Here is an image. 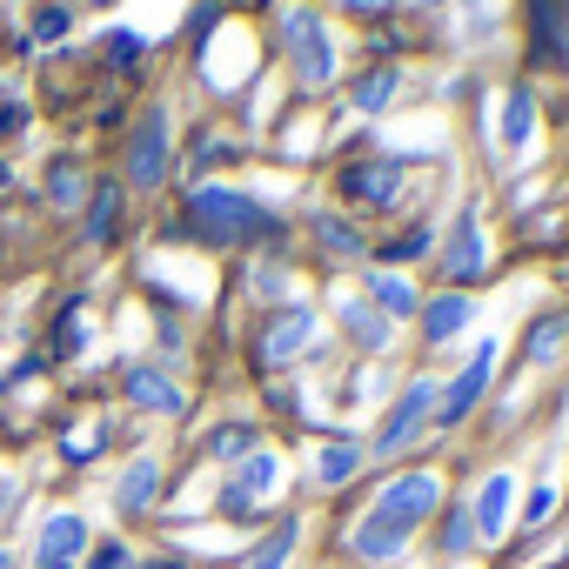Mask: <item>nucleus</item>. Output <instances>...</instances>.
I'll list each match as a JSON object with an SVG mask.
<instances>
[{
    "mask_svg": "<svg viewBox=\"0 0 569 569\" xmlns=\"http://www.w3.org/2000/svg\"><path fill=\"white\" fill-rule=\"evenodd\" d=\"M436 502H442V476H436V469H409V476L382 482V496H376L369 516L356 522V556H362V562H396V556L409 549L416 522L436 516Z\"/></svg>",
    "mask_w": 569,
    "mask_h": 569,
    "instance_id": "obj_1",
    "label": "nucleus"
},
{
    "mask_svg": "<svg viewBox=\"0 0 569 569\" xmlns=\"http://www.w3.org/2000/svg\"><path fill=\"white\" fill-rule=\"evenodd\" d=\"M194 228H201L208 241H248V234H268L274 221H268L248 194H234V188H201V194H194Z\"/></svg>",
    "mask_w": 569,
    "mask_h": 569,
    "instance_id": "obj_2",
    "label": "nucleus"
},
{
    "mask_svg": "<svg viewBox=\"0 0 569 569\" xmlns=\"http://www.w3.org/2000/svg\"><path fill=\"white\" fill-rule=\"evenodd\" d=\"M281 41L296 48V74H302L309 88H322V81L336 74V41H329V28H322L309 8H289V14H281Z\"/></svg>",
    "mask_w": 569,
    "mask_h": 569,
    "instance_id": "obj_3",
    "label": "nucleus"
},
{
    "mask_svg": "<svg viewBox=\"0 0 569 569\" xmlns=\"http://www.w3.org/2000/svg\"><path fill=\"white\" fill-rule=\"evenodd\" d=\"M161 174H168V114L148 108L141 128H134V141H128V181L134 188H154Z\"/></svg>",
    "mask_w": 569,
    "mask_h": 569,
    "instance_id": "obj_4",
    "label": "nucleus"
},
{
    "mask_svg": "<svg viewBox=\"0 0 569 569\" xmlns=\"http://www.w3.org/2000/svg\"><path fill=\"white\" fill-rule=\"evenodd\" d=\"M429 409H436V382H416L402 402H396V416L382 422V436H376V449L382 456H402L416 436H422V422H429Z\"/></svg>",
    "mask_w": 569,
    "mask_h": 569,
    "instance_id": "obj_5",
    "label": "nucleus"
},
{
    "mask_svg": "<svg viewBox=\"0 0 569 569\" xmlns=\"http://www.w3.org/2000/svg\"><path fill=\"white\" fill-rule=\"evenodd\" d=\"M529 14H536V68H569V0H529Z\"/></svg>",
    "mask_w": 569,
    "mask_h": 569,
    "instance_id": "obj_6",
    "label": "nucleus"
},
{
    "mask_svg": "<svg viewBox=\"0 0 569 569\" xmlns=\"http://www.w3.org/2000/svg\"><path fill=\"white\" fill-rule=\"evenodd\" d=\"M274 489H281V456L254 449V456L241 462V476H234V482L221 489V509H228V516H241L248 502H261V496H274Z\"/></svg>",
    "mask_w": 569,
    "mask_h": 569,
    "instance_id": "obj_7",
    "label": "nucleus"
},
{
    "mask_svg": "<svg viewBox=\"0 0 569 569\" xmlns=\"http://www.w3.org/2000/svg\"><path fill=\"white\" fill-rule=\"evenodd\" d=\"M489 376H496V336H489V342L469 356V369L449 382V396H442V422H462V416L476 409V396L489 389Z\"/></svg>",
    "mask_w": 569,
    "mask_h": 569,
    "instance_id": "obj_8",
    "label": "nucleus"
},
{
    "mask_svg": "<svg viewBox=\"0 0 569 569\" xmlns=\"http://www.w3.org/2000/svg\"><path fill=\"white\" fill-rule=\"evenodd\" d=\"M509 509H516V476H489V482L476 489V509H469L476 536H482V542H502V529H509Z\"/></svg>",
    "mask_w": 569,
    "mask_h": 569,
    "instance_id": "obj_9",
    "label": "nucleus"
},
{
    "mask_svg": "<svg viewBox=\"0 0 569 569\" xmlns=\"http://www.w3.org/2000/svg\"><path fill=\"white\" fill-rule=\"evenodd\" d=\"M81 549H88V522H81L74 509L48 516V529H41V569H74Z\"/></svg>",
    "mask_w": 569,
    "mask_h": 569,
    "instance_id": "obj_10",
    "label": "nucleus"
},
{
    "mask_svg": "<svg viewBox=\"0 0 569 569\" xmlns=\"http://www.w3.org/2000/svg\"><path fill=\"white\" fill-rule=\"evenodd\" d=\"M442 268L456 274V281H476L489 261H482V234H476V214H462L456 221V234H449V248H442Z\"/></svg>",
    "mask_w": 569,
    "mask_h": 569,
    "instance_id": "obj_11",
    "label": "nucleus"
},
{
    "mask_svg": "<svg viewBox=\"0 0 569 569\" xmlns=\"http://www.w3.org/2000/svg\"><path fill=\"white\" fill-rule=\"evenodd\" d=\"M309 336H316V316H309V309H289V316H274V329H268L261 356H268V362H281V356H296Z\"/></svg>",
    "mask_w": 569,
    "mask_h": 569,
    "instance_id": "obj_12",
    "label": "nucleus"
},
{
    "mask_svg": "<svg viewBox=\"0 0 569 569\" xmlns=\"http://www.w3.org/2000/svg\"><path fill=\"white\" fill-rule=\"evenodd\" d=\"M396 181H402V168H396V161H369V168H349V174H342V188H349V194H362V201H389V194H396Z\"/></svg>",
    "mask_w": 569,
    "mask_h": 569,
    "instance_id": "obj_13",
    "label": "nucleus"
},
{
    "mask_svg": "<svg viewBox=\"0 0 569 569\" xmlns=\"http://www.w3.org/2000/svg\"><path fill=\"white\" fill-rule=\"evenodd\" d=\"M128 396H134L141 409H161V416L181 409V389H174L168 376H154V369H134V376H128Z\"/></svg>",
    "mask_w": 569,
    "mask_h": 569,
    "instance_id": "obj_14",
    "label": "nucleus"
},
{
    "mask_svg": "<svg viewBox=\"0 0 569 569\" xmlns=\"http://www.w3.org/2000/svg\"><path fill=\"white\" fill-rule=\"evenodd\" d=\"M462 322H469V296H442V302H429L422 336L429 342H449V336H462Z\"/></svg>",
    "mask_w": 569,
    "mask_h": 569,
    "instance_id": "obj_15",
    "label": "nucleus"
},
{
    "mask_svg": "<svg viewBox=\"0 0 569 569\" xmlns=\"http://www.w3.org/2000/svg\"><path fill=\"white\" fill-rule=\"evenodd\" d=\"M121 208H128V194H121V188H94V208H88V234H94V241L121 234Z\"/></svg>",
    "mask_w": 569,
    "mask_h": 569,
    "instance_id": "obj_16",
    "label": "nucleus"
},
{
    "mask_svg": "<svg viewBox=\"0 0 569 569\" xmlns=\"http://www.w3.org/2000/svg\"><path fill=\"white\" fill-rule=\"evenodd\" d=\"M154 476H161V469H154V462L141 456V462H134V469L121 476V489H114V502H121L128 516H134V509H148V496H154Z\"/></svg>",
    "mask_w": 569,
    "mask_h": 569,
    "instance_id": "obj_17",
    "label": "nucleus"
},
{
    "mask_svg": "<svg viewBox=\"0 0 569 569\" xmlns=\"http://www.w3.org/2000/svg\"><path fill=\"white\" fill-rule=\"evenodd\" d=\"M289 556H296V522H281V529L248 556V569H289Z\"/></svg>",
    "mask_w": 569,
    "mask_h": 569,
    "instance_id": "obj_18",
    "label": "nucleus"
},
{
    "mask_svg": "<svg viewBox=\"0 0 569 569\" xmlns=\"http://www.w3.org/2000/svg\"><path fill=\"white\" fill-rule=\"evenodd\" d=\"M356 462H362V449H349V442H336V449H322V456H316V476H322V489H336V482H349V476H356Z\"/></svg>",
    "mask_w": 569,
    "mask_h": 569,
    "instance_id": "obj_19",
    "label": "nucleus"
},
{
    "mask_svg": "<svg viewBox=\"0 0 569 569\" xmlns=\"http://www.w3.org/2000/svg\"><path fill=\"white\" fill-rule=\"evenodd\" d=\"M369 289H376V302H382L389 316H409V309H416V289H409L402 274H382V268H376V281H369Z\"/></svg>",
    "mask_w": 569,
    "mask_h": 569,
    "instance_id": "obj_20",
    "label": "nucleus"
},
{
    "mask_svg": "<svg viewBox=\"0 0 569 569\" xmlns=\"http://www.w3.org/2000/svg\"><path fill=\"white\" fill-rule=\"evenodd\" d=\"M529 108H536V101H529V88H516V94H509V114H502V141H509V148H522V141H529V121H536Z\"/></svg>",
    "mask_w": 569,
    "mask_h": 569,
    "instance_id": "obj_21",
    "label": "nucleus"
},
{
    "mask_svg": "<svg viewBox=\"0 0 569 569\" xmlns=\"http://www.w3.org/2000/svg\"><path fill=\"white\" fill-rule=\"evenodd\" d=\"M562 336H569V322H562V316H549V322L529 336V362H556V356H562Z\"/></svg>",
    "mask_w": 569,
    "mask_h": 569,
    "instance_id": "obj_22",
    "label": "nucleus"
},
{
    "mask_svg": "<svg viewBox=\"0 0 569 569\" xmlns=\"http://www.w3.org/2000/svg\"><path fill=\"white\" fill-rule=\"evenodd\" d=\"M208 449L228 462V456H254V429H241V422H228V429H214L208 436Z\"/></svg>",
    "mask_w": 569,
    "mask_h": 569,
    "instance_id": "obj_23",
    "label": "nucleus"
},
{
    "mask_svg": "<svg viewBox=\"0 0 569 569\" xmlns=\"http://www.w3.org/2000/svg\"><path fill=\"white\" fill-rule=\"evenodd\" d=\"M389 94H396V68H376V74L356 88V108H382Z\"/></svg>",
    "mask_w": 569,
    "mask_h": 569,
    "instance_id": "obj_24",
    "label": "nucleus"
},
{
    "mask_svg": "<svg viewBox=\"0 0 569 569\" xmlns=\"http://www.w3.org/2000/svg\"><path fill=\"white\" fill-rule=\"evenodd\" d=\"M48 194H54L61 208H68V201H81V174H74V168H54V174H48Z\"/></svg>",
    "mask_w": 569,
    "mask_h": 569,
    "instance_id": "obj_25",
    "label": "nucleus"
},
{
    "mask_svg": "<svg viewBox=\"0 0 569 569\" xmlns=\"http://www.w3.org/2000/svg\"><path fill=\"white\" fill-rule=\"evenodd\" d=\"M349 329H356V342H389V322H376L369 309H349Z\"/></svg>",
    "mask_w": 569,
    "mask_h": 569,
    "instance_id": "obj_26",
    "label": "nucleus"
},
{
    "mask_svg": "<svg viewBox=\"0 0 569 569\" xmlns=\"http://www.w3.org/2000/svg\"><path fill=\"white\" fill-rule=\"evenodd\" d=\"M322 241H329V248H342V254H356V248H362V234H356V228H342V221H329V214H322Z\"/></svg>",
    "mask_w": 569,
    "mask_h": 569,
    "instance_id": "obj_27",
    "label": "nucleus"
},
{
    "mask_svg": "<svg viewBox=\"0 0 569 569\" xmlns=\"http://www.w3.org/2000/svg\"><path fill=\"white\" fill-rule=\"evenodd\" d=\"M108 54H114L121 68H134V61H141V41H134V34H114V41H108Z\"/></svg>",
    "mask_w": 569,
    "mask_h": 569,
    "instance_id": "obj_28",
    "label": "nucleus"
},
{
    "mask_svg": "<svg viewBox=\"0 0 569 569\" xmlns=\"http://www.w3.org/2000/svg\"><path fill=\"white\" fill-rule=\"evenodd\" d=\"M442 542H449V549H456V556H462V549H469V542H476V522H469V516H456V522H449V536H442Z\"/></svg>",
    "mask_w": 569,
    "mask_h": 569,
    "instance_id": "obj_29",
    "label": "nucleus"
},
{
    "mask_svg": "<svg viewBox=\"0 0 569 569\" xmlns=\"http://www.w3.org/2000/svg\"><path fill=\"white\" fill-rule=\"evenodd\" d=\"M88 569H128V549H121V542H101V549H94V562H88Z\"/></svg>",
    "mask_w": 569,
    "mask_h": 569,
    "instance_id": "obj_30",
    "label": "nucleus"
},
{
    "mask_svg": "<svg viewBox=\"0 0 569 569\" xmlns=\"http://www.w3.org/2000/svg\"><path fill=\"white\" fill-rule=\"evenodd\" d=\"M54 349H61V356L81 349V316H68V329H54Z\"/></svg>",
    "mask_w": 569,
    "mask_h": 569,
    "instance_id": "obj_31",
    "label": "nucleus"
},
{
    "mask_svg": "<svg viewBox=\"0 0 569 569\" xmlns=\"http://www.w3.org/2000/svg\"><path fill=\"white\" fill-rule=\"evenodd\" d=\"M549 509H556V489H536L529 496V522H549Z\"/></svg>",
    "mask_w": 569,
    "mask_h": 569,
    "instance_id": "obj_32",
    "label": "nucleus"
},
{
    "mask_svg": "<svg viewBox=\"0 0 569 569\" xmlns=\"http://www.w3.org/2000/svg\"><path fill=\"white\" fill-rule=\"evenodd\" d=\"M21 121H28L21 108H0V141H8V134H21Z\"/></svg>",
    "mask_w": 569,
    "mask_h": 569,
    "instance_id": "obj_33",
    "label": "nucleus"
},
{
    "mask_svg": "<svg viewBox=\"0 0 569 569\" xmlns=\"http://www.w3.org/2000/svg\"><path fill=\"white\" fill-rule=\"evenodd\" d=\"M349 8H356V14H376V8H389V0H349Z\"/></svg>",
    "mask_w": 569,
    "mask_h": 569,
    "instance_id": "obj_34",
    "label": "nucleus"
},
{
    "mask_svg": "<svg viewBox=\"0 0 569 569\" xmlns=\"http://www.w3.org/2000/svg\"><path fill=\"white\" fill-rule=\"evenodd\" d=\"M148 569H181V562H168V556H161V562H148Z\"/></svg>",
    "mask_w": 569,
    "mask_h": 569,
    "instance_id": "obj_35",
    "label": "nucleus"
},
{
    "mask_svg": "<svg viewBox=\"0 0 569 569\" xmlns=\"http://www.w3.org/2000/svg\"><path fill=\"white\" fill-rule=\"evenodd\" d=\"M0 569H14V556H8V549H0Z\"/></svg>",
    "mask_w": 569,
    "mask_h": 569,
    "instance_id": "obj_36",
    "label": "nucleus"
}]
</instances>
